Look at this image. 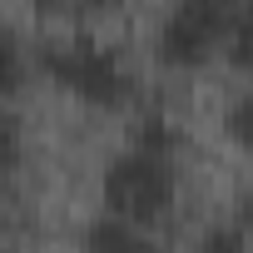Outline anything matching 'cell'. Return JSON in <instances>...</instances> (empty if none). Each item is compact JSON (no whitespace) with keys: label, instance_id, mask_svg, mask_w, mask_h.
Instances as JSON below:
<instances>
[{"label":"cell","instance_id":"5","mask_svg":"<svg viewBox=\"0 0 253 253\" xmlns=\"http://www.w3.org/2000/svg\"><path fill=\"white\" fill-rule=\"evenodd\" d=\"M223 50H228V60L238 70H253V5H238L233 10V25H228Z\"/></svg>","mask_w":253,"mask_h":253},{"label":"cell","instance_id":"7","mask_svg":"<svg viewBox=\"0 0 253 253\" xmlns=\"http://www.w3.org/2000/svg\"><path fill=\"white\" fill-rule=\"evenodd\" d=\"M25 80V50H20V35L0 20V89H15Z\"/></svg>","mask_w":253,"mask_h":253},{"label":"cell","instance_id":"9","mask_svg":"<svg viewBox=\"0 0 253 253\" xmlns=\"http://www.w3.org/2000/svg\"><path fill=\"white\" fill-rule=\"evenodd\" d=\"M15 154H20V124H15V114L5 104H0V169L15 164Z\"/></svg>","mask_w":253,"mask_h":253},{"label":"cell","instance_id":"6","mask_svg":"<svg viewBox=\"0 0 253 253\" xmlns=\"http://www.w3.org/2000/svg\"><path fill=\"white\" fill-rule=\"evenodd\" d=\"M223 129H228V139H233L238 149L253 154V89L233 94V104H228V114H223Z\"/></svg>","mask_w":253,"mask_h":253},{"label":"cell","instance_id":"3","mask_svg":"<svg viewBox=\"0 0 253 253\" xmlns=\"http://www.w3.org/2000/svg\"><path fill=\"white\" fill-rule=\"evenodd\" d=\"M228 25H233V5H223V0H179L159 20L154 45L169 65H199L228 40Z\"/></svg>","mask_w":253,"mask_h":253},{"label":"cell","instance_id":"8","mask_svg":"<svg viewBox=\"0 0 253 253\" xmlns=\"http://www.w3.org/2000/svg\"><path fill=\"white\" fill-rule=\"evenodd\" d=\"M199 253H243V223H209L199 233Z\"/></svg>","mask_w":253,"mask_h":253},{"label":"cell","instance_id":"4","mask_svg":"<svg viewBox=\"0 0 253 253\" xmlns=\"http://www.w3.org/2000/svg\"><path fill=\"white\" fill-rule=\"evenodd\" d=\"M84 253H164V248H159L144 228L104 213V218H94V223L84 228Z\"/></svg>","mask_w":253,"mask_h":253},{"label":"cell","instance_id":"1","mask_svg":"<svg viewBox=\"0 0 253 253\" xmlns=\"http://www.w3.org/2000/svg\"><path fill=\"white\" fill-rule=\"evenodd\" d=\"M174 154H159V149H139L129 144L124 154L109 159L104 179H99V194H104V209L134 228H149L154 218L169 213L174 204Z\"/></svg>","mask_w":253,"mask_h":253},{"label":"cell","instance_id":"10","mask_svg":"<svg viewBox=\"0 0 253 253\" xmlns=\"http://www.w3.org/2000/svg\"><path fill=\"white\" fill-rule=\"evenodd\" d=\"M243 233H253V189L243 194Z\"/></svg>","mask_w":253,"mask_h":253},{"label":"cell","instance_id":"12","mask_svg":"<svg viewBox=\"0 0 253 253\" xmlns=\"http://www.w3.org/2000/svg\"><path fill=\"white\" fill-rule=\"evenodd\" d=\"M0 253H10V248H0Z\"/></svg>","mask_w":253,"mask_h":253},{"label":"cell","instance_id":"2","mask_svg":"<svg viewBox=\"0 0 253 253\" xmlns=\"http://www.w3.org/2000/svg\"><path fill=\"white\" fill-rule=\"evenodd\" d=\"M45 70L65 89H75L80 99H89V104H119L124 94L134 89L119 50L99 45L94 35H60V40H50L45 45Z\"/></svg>","mask_w":253,"mask_h":253},{"label":"cell","instance_id":"11","mask_svg":"<svg viewBox=\"0 0 253 253\" xmlns=\"http://www.w3.org/2000/svg\"><path fill=\"white\" fill-rule=\"evenodd\" d=\"M0 223H5V209H0Z\"/></svg>","mask_w":253,"mask_h":253}]
</instances>
